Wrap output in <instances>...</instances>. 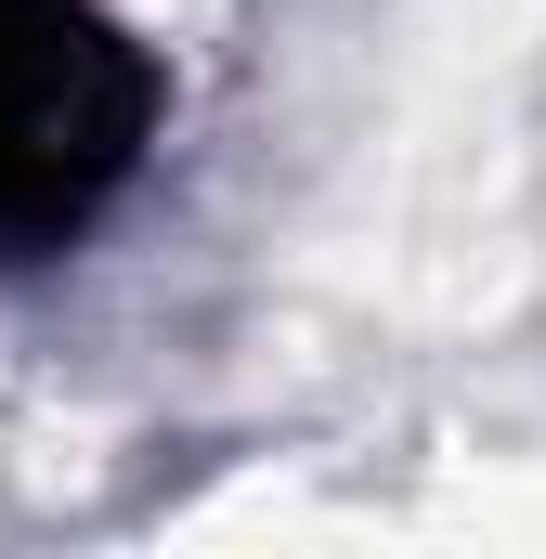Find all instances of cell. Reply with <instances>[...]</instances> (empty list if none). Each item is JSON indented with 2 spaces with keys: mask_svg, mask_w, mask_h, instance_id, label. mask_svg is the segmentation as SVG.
Instances as JSON below:
<instances>
[{
  "mask_svg": "<svg viewBox=\"0 0 546 559\" xmlns=\"http://www.w3.org/2000/svg\"><path fill=\"white\" fill-rule=\"evenodd\" d=\"M156 52L105 0H0V261L79 248L156 143Z\"/></svg>",
  "mask_w": 546,
  "mask_h": 559,
  "instance_id": "cell-1",
  "label": "cell"
}]
</instances>
